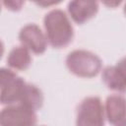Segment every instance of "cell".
I'll return each instance as SVG.
<instances>
[{
  "label": "cell",
  "mask_w": 126,
  "mask_h": 126,
  "mask_svg": "<svg viewBox=\"0 0 126 126\" xmlns=\"http://www.w3.org/2000/svg\"><path fill=\"white\" fill-rule=\"evenodd\" d=\"M44 32L48 43L54 48L68 46L74 38V28L70 17L61 9H52L44 15Z\"/></svg>",
  "instance_id": "obj_1"
},
{
  "label": "cell",
  "mask_w": 126,
  "mask_h": 126,
  "mask_svg": "<svg viewBox=\"0 0 126 126\" xmlns=\"http://www.w3.org/2000/svg\"><path fill=\"white\" fill-rule=\"evenodd\" d=\"M65 63L69 72L80 78L95 77L102 68L101 59L86 49H75L69 52Z\"/></svg>",
  "instance_id": "obj_2"
},
{
  "label": "cell",
  "mask_w": 126,
  "mask_h": 126,
  "mask_svg": "<svg viewBox=\"0 0 126 126\" xmlns=\"http://www.w3.org/2000/svg\"><path fill=\"white\" fill-rule=\"evenodd\" d=\"M0 86H1V103L10 105L21 103L27 90L28 83L14 70L2 67L0 69Z\"/></svg>",
  "instance_id": "obj_3"
},
{
  "label": "cell",
  "mask_w": 126,
  "mask_h": 126,
  "mask_svg": "<svg viewBox=\"0 0 126 126\" xmlns=\"http://www.w3.org/2000/svg\"><path fill=\"white\" fill-rule=\"evenodd\" d=\"M104 105L98 96L85 97L77 108L76 126H104Z\"/></svg>",
  "instance_id": "obj_4"
},
{
  "label": "cell",
  "mask_w": 126,
  "mask_h": 126,
  "mask_svg": "<svg viewBox=\"0 0 126 126\" xmlns=\"http://www.w3.org/2000/svg\"><path fill=\"white\" fill-rule=\"evenodd\" d=\"M36 111L21 103L6 105L0 113L1 126H35Z\"/></svg>",
  "instance_id": "obj_5"
},
{
  "label": "cell",
  "mask_w": 126,
  "mask_h": 126,
  "mask_svg": "<svg viewBox=\"0 0 126 126\" xmlns=\"http://www.w3.org/2000/svg\"><path fill=\"white\" fill-rule=\"evenodd\" d=\"M18 37L22 45L34 54H43L47 48L48 41L45 32H43L40 27L34 23L25 25L20 30Z\"/></svg>",
  "instance_id": "obj_6"
},
{
  "label": "cell",
  "mask_w": 126,
  "mask_h": 126,
  "mask_svg": "<svg viewBox=\"0 0 126 126\" xmlns=\"http://www.w3.org/2000/svg\"><path fill=\"white\" fill-rule=\"evenodd\" d=\"M69 17L78 25L93 19L98 12V2L93 0H74L67 5Z\"/></svg>",
  "instance_id": "obj_7"
},
{
  "label": "cell",
  "mask_w": 126,
  "mask_h": 126,
  "mask_svg": "<svg viewBox=\"0 0 126 126\" xmlns=\"http://www.w3.org/2000/svg\"><path fill=\"white\" fill-rule=\"evenodd\" d=\"M106 120L116 125L126 118V97L122 94H114L106 97L104 103Z\"/></svg>",
  "instance_id": "obj_8"
},
{
  "label": "cell",
  "mask_w": 126,
  "mask_h": 126,
  "mask_svg": "<svg viewBox=\"0 0 126 126\" xmlns=\"http://www.w3.org/2000/svg\"><path fill=\"white\" fill-rule=\"evenodd\" d=\"M32 64L31 51L24 45L14 46L7 56V65L16 71H25Z\"/></svg>",
  "instance_id": "obj_9"
},
{
  "label": "cell",
  "mask_w": 126,
  "mask_h": 126,
  "mask_svg": "<svg viewBox=\"0 0 126 126\" xmlns=\"http://www.w3.org/2000/svg\"><path fill=\"white\" fill-rule=\"evenodd\" d=\"M101 80L107 89L120 93H126V79L116 66H106L101 70Z\"/></svg>",
  "instance_id": "obj_10"
},
{
  "label": "cell",
  "mask_w": 126,
  "mask_h": 126,
  "mask_svg": "<svg viewBox=\"0 0 126 126\" xmlns=\"http://www.w3.org/2000/svg\"><path fill=\"white\" fill-rule=\"evenodd\" d=\"M25 2L23 1H3V5L7 7V9L11 11H19L22 9V6Z\"/></svg>",
  "instance_id": "obj_11"
},
{
  "label": "cell",
  "mask_w": 126,
  "mask_h": 126,
  "mask_svg": "<svg viewBox=\"0 0 126 126\" xmlns=\"http://www.w3.org/2000/svg\"><path fill=\"white\" fill-rule=\"evenodd\" d=\"M115 66L118 68V70L122 73V75H123V76L125 77V79H126V56L123 57V58H121V59L116 63Z\"/></svg>",
  "instance_id": "obj_12"
},
{
  "label": "cell",
  "mask_w": 126,
  "mask_h": 126,
  "mask_svg": "<svg viewBox=\"0 0 126 126\" xmlns=\"http://www.w3.org/2000/svg\"><path fill=\"white\" fill-rule=\"evenodd\" d=\"M57 3H59V2H44V1H42V2H36V4H38V5H40V6H49V5H53V4H57Z\"/></svg>",
  "instance_id": "obj_13"
},
{
  "label": "cell",
  "mask_w": 126,
  "mask_h": 126,
  "mask_svg": "<svg viewBox=\"0 0 126 126\" xmlns=\"http://www.w3.org/2000/svg\"><path fill=\"white\" fill-rule=\"evenodd\" d=\"M104 4H106L108 6H113V5H119L120 2H105Z\"/></svg>",
  "instance_id": "obj_14"
},
{
  "label": "cell",
  "mask_w": 126,
  "mask_h": 126,
  "mask_svg": "<svg viewBox=\"0 0 126 126\" xmlns=\"http://www.w3.org/2000/svg\"><path fill=\"white\" fill-rule=\"evenodd\" d=\"M115 126H126V118L124 119V120H122L121 122H119V123H117Z\"/></svg>",
  "instance_id": "obj_15"
},
{
  "label": "cell",
  "mask_w": 126,
  "mask_h": 126,
  "mask_svg": "<svg viewBox=\"0 0 126 126\" xmlns=\"http://www.w3.org/2000/svg\"><path fill=\"white\" fill-rule=\"evenodd\" d=\"M123 12H124V15L126 16V3L124 4V7H123Z\"/></svg>",
  "instance_id": "obj_16"
},
{
  "label": "cell",
  "mask_w": 126,
  "mask_h": 126,
  "mask_svg": "<svg viewBox=\"0 0 126 126\" xmlns=\"http://www.w3.org/2000/svg\"><path fill=\"white\" fill-rule=\"evenodd\" d=\"M35 126H36V125H35ZM39 126H44V125H39Z\"/></svg>",
  "instance_id": "obj_17"
}]
</instances>
